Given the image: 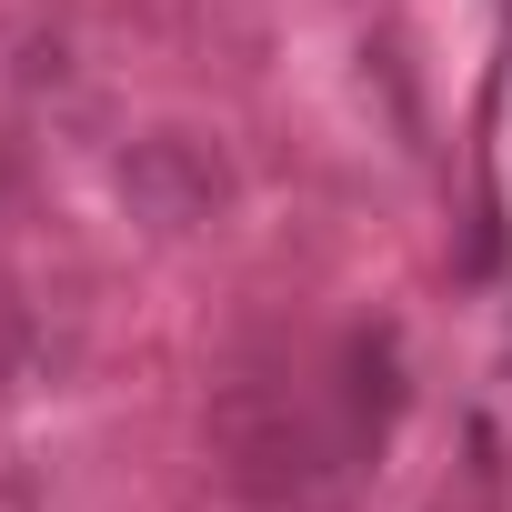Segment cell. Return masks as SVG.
I'll list each match as a JSON object with an SVG mask.
<instances>
[{
    "instance_id": "6da1fadb",
    "label": "cell",
    "mask_w": 512,
    "mask_h": 512,
    "mask_svg": "<svg viewBox=\"0 0 512 512\" xmlns=\"http://www.w3.org/2000/svg\"><path fill=\"white\" fill-rule=\"evenodd\" d=\"M121 191H131V211H141V221L191 231V221H211V211H221L231 171H221V151H211V141H191V131H151V141H131Z\"/></svg>"
}]
</instances>
